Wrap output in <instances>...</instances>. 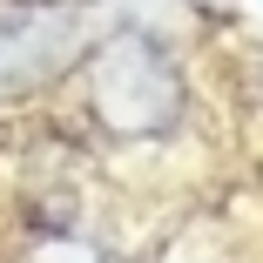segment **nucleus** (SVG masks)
<instances>
[{
	"mask_svg": "<svg viewBox=\"0 0 263 263\" xmlns=\"http://www.w3.org/2000/svg\"><path fill=\"white\" fill-rule=\"evenodd\" d=\"M68 47H74L68 7L0 21V81H41V74H54V68L68 61Z\"/></svg>",
	"mask_w": 263,
	"mask_h": 263,
	"instance_id": "f03ea898",
	"label": "nucleus"
},
{
	"mask_svg": "<svg viewBox=\"0 0 263 263\" xmlns=\"http://www.w3.org/2000/svg\"><path fill=\"white\" fill-rule=\"evenodd\" d=\"M88 101H95V122L122 142L169 135L182 122V68L148 27H122L88 61Z\"/></svg>",
	"mask_w": 263,
	"mask_h": 263,
	"instance_id": "f257e3e1",
	"label": "nucleus"
},
{
	"mask_svg": "<svg viewBox=\"0 0 263 263\" xmlns=\"http://www.w3.org/2000/svg\"><path fill=\"white\" fill-rule=\"evenodd\" d=\"M41 7H74V0H41Z\"/></svg>",
	"mask_w": 263,
	"mask_h": 263,
	"instance_id": "20e7f679",
	"label": "nucleus"
},
{
	"mask_svg": "<svg viewBox=\"0 0 263 263\" xmlns=\"http://www.w3.org/2000/svg\"><path fill=\"white\" fill-rule=\"evenodd\" d=\"M41 263H101V256H95L88 243H68V236H61V243H47V250H41Z\"/></svg>",
	"mask_w": 263,
	"mask_h": 263,
	"instance_id": "7ed1b4c3",
	"label": "nucleus"
}]
</instances>
